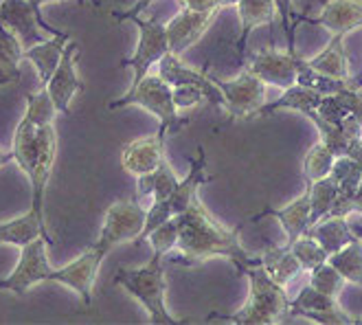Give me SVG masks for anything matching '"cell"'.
I'll list each match as a JSON object with an SVG mask.
<instances>
[{
    "label": "cell",
    "instance_id": "6da1fadb",
    "mask_svg": "<svg viewBox=\"0 0 362 325\" xmlns=\"http://www.w3.org/2000/svg\"><path fill=\"white\" fill-rule=\"evenodd\" d=\"M176 218L180 229L176 244L178 255L169 259L172 264L194 266L206 262L211 257H226L242 270L244 266L259 262V257H250L246 253V249L238 240V233L228 231L213 218L198 196Z\"/></svg>",
    "mask_w": 362,
    "mask_h": 325
},
{
    "label": "cell",
    "instance_id": "7a4b0ae2",
    "mask_svg": "<svg viewBox=\"0 0 362 325\" xmlns=\"http://www.w3.org/2000/svg\"><path fill=\"white\" fill-rule=\"evenodd\" d=\"M242 273L248 277V299L240 312L224 319L240 325H268L286 321L290 312V297L286 295V286L276 284L262 262L244 266Z\"/></svg>",
    "mask_w": 362,
    "mask_h": 325
},
{
    "label": "cell",
    "instance_id": "3957f363",
    "mask_svg": "<svg viewBox=\"0 0 362 325\" xmlns=\"http://www.w3.org/2000/svg\"><path fill=\"white\" fill-rule=\"evenodd\" d=\"M165 255L154 253L152 259L145 266L139 268H119L112 277L117 286H121L127 295H132L145 312L150 314V323L158 325H172L182 323L172 312L167 310L165 295H167V281H165Z\"/></svg>",
    "mask_w": 362,
    "mask_h": 325
},
{
    "label": "cell",
    "instance_id": "277c9868",
    "mask_svg": "<svg viewBox=\"0 0 362 325\" xmlns=\"http://www.w3.org/2000/svg\"><path fill=\"white\" fill-rule=\"evenodd\" d=\"M125 106H139L143 110L152 113L160 123L158 135L165 139L167 135H176L185 125H189V117H180L174 103V86L167 84L158 73L143 77L123 97L110 101L108 110H121Z\"/></svg>",
    "mask_w": 362,
    "mask_h": 325
},
{
    "label": "cell",
    "instance_id": "5b68a950",
    "mask_svg": "<svg viewBox=\"0 0 362 325\" xmlns=\"http://www.w3.org/2000/svg\"><path fill=\"white\" fill-rule=\"evenodd\" d=\"M147 211L136 198H119L103 213V224L97 240L93 242L108 255L115 246L123 242H134L143 231Z\"/></svg>",
    "mask_w": 362,
    "mask_h": 325
},
{
    "label": "cell",
    "instance_id": "8992f818",
    "mask_svg": "<svg viewBox=\"0 0 362 325\" xmlns=\"http://www.w3.org/2000/svg\"><path fill=\"white\" fill-rule=\"evenodd\" d=\"M130 23H134L139 29V45L130 57L119 62V67L132 69V73H134L132 84H130V89H132V86H136L143 77L150 75V69L156 67V64L169 53V42H167L165 23H158L156 18L136 16L130 20Z\"/></svg>",
    "mask_w": 362,
    "mask_h": 325
},
{
    "label": "cell",
    "instance_id": "52a82bcc",
    "mask_svg": "<svg viewBox=\"0 0 362 325\" xmlns=\"http://www.w3.org/2000/svg\"><path fill=\"white\" fill-rule=\"evenodd\" d=\"M49 246L51 244L45 237H37V240L23 246L16 268L5 279H0V292H13L16 297H23L33 286L49 281L53 273V266L49 262Z\"/></svg>",
    "mask_w": 362,
    "mask_h": 325
},
{
    "label": "cell",
    "instance_id": "ba28073f",
    "mask_svg": "<svg viewBox=\"0 0 362 325\" xmlns=\"http://www.w3.org/2000/svg\"><path fill=\"white\" fill-rule=\"evenodd\" d=\"M108 257L99 246L90 244L81 255H77L73 262L64 264L59 268H53L49 281L51 284H59L64 288H69L77 292L83 301V306L90 308L93 303V288L99 275V268L103 264V259Z\"/></svg>",
    "mask_w": 362,
    "mask_h": 325
},
{
    "label": "cell",
    "instance_id": "9c48e42d",
    "mask_svg": "<svg viewBox=\"0 0 362 325\" xmlns=\"http://www.w3.org/2000/svg\"><path fill=\"white\" fill-rule=\"evenodd\" d=\"M222 91L224 97V110L228 113V119H250L257 115L259 108L266 103V81H262L257 75L244 69V73L235 79L222 81L213 77Z\"/></svg>",
    "mask_w": 362,
    "mask_h": 325
},
{
    "label": "cell",
    "instance_id": "30bf717a",
    "mask_svg": "<svg viewBox=\"0 0 362 325\" xmlns=\"http://www.w3.org/2000/svg\"><path fill=\"white\" fill-rule=\"evenodd\" d=\"M77 62H79V42L77 40H69L66 49H64L62 57H59V64L57 69L53 71L51 79L47 81L45 89L49 91L57 113L71 117V103L73 99L86 91V86H83L81 77H79V71H77Z\"/></svg>",
    "mask_w": 362,
    "mask_h": 325
},
{
    "label": "cell",
    "instance_id": "8fae6325",
    "mask_svg": "<svg viewBox=\"0 0 362 325\" xmlns=\"http://www.w3.org/2000/svg\"><path fill=\"white\" fill-rule=\"evenodd\" d=\"M37 161L35 167L31 169L29 185H31V209L40 215L42 222H47L45 218V193L47 185L51 178V171L55 165V154H57V130L55 123L37 125Z\"/></svg>",
    "mask_w": 362,
    "mask_h": 325
},
{
    "label": "cell",
    "instance_id": "7c38bea8",
    "mask_svg": "<svg viewBox=\"0 0 362 325\" xmlns=\"http://www.w3.org/2000/svg\"><path fill=\"white\" fill-rule=\"evenodd\" d=\"M299 53H290L266 47L257 51L250 57V64H246V71L257 75L262 81L276 86V89H288V86L296 84V75H299Z\"/></svg>",
    "mask_w": 362,
    "mask_h": 325
},
{
    "label": "cell",
    "instance_id": "4fadbf2b",
    "mask_svg": "<svg viewBox=\"0 0 362 325\" xmlns=\"http://www.w3.org/2000/svg\"><path fill=\"white\" fill-rule=\"evenodd\" d=\"M218 13H220V9L196 11V9L182 7L169 23H165L169 51L176 55H182L187 49L194 47L196 42L206 33V29L211 27V23L216 20Z\"/></svg>",
    "mask_w": 362,
    "mask_h": 325
},
{
    "label": "cell",
    "instance_id": "5bb4252c",
    "mask_svg": "<svg viewBox=\"0 0 362 325\" xmlns=\"http://www.w3.org/2000/svg\"><path fill=\"white\" fill-rule=\"evenodd\" d=\"M156 73L172 86L178 84H191V86H198V89L204 93L206 103L216 106V108H224V97L222 91L218 89V84L213 81V75H209L206 71H196L187 67V64L180 62V55L169 51L158 64H156Z\"/></svg>",
    "mask_w": 362,
    "mask_h": 325
},
{
    "label": "cell",
    "instance_id": "9a60e30c",
    "mask_svg": "<svg viewBox=\"0 0 362 325\" xmlns=\"http://www.w3.org/2000/svg\"><path fill=\"white\" fill-rule=\"evenodd\" d=\"M305 317L316 323H354L349 314L338 308L336 297H329L321 290H316L312 284L303 286L301 292L290 301V317ZM286 319V321H288Z\"/></svg>",
    "mask_w": 362,
    "mask_h": 325
},
{
    "label": "cell",
    "instance_id": "2e32d148",
    "mask_svg": "<svg viewBox=\"0 0 362 325\" xmlns=\"http://www.w3.org/2000/svg\"><path fill=\"white\" fill-rule=\"evenodd\" d=\"M0 23L18 35L25 49H31L47 40L40 33L42 23L29 0H3L0 3Z\"/></svg>",
    "mask_w": 362,
    "mask_h": 325
},
{
    "label": "cell",
    "instance_id": "e0dca14e",
    "mask_svg": "<svg viewBox=\"0 0 362 325\" xmlns=\"http://www.w3.org/2000/svg\"><path fill=\"white\" fill-rule=\"evenodd\" d=\"M163 159H165V137H160L158 132L152 137L134 139L121 149V167L134 178L154 171Z\"/></svg>",
    "mask_w": 362,
    "mask_h": 325
},
{
    "label": "cell",
    "instance_id": "ac0fdd59",
    "mask_svg": "<svg viewBox=\"0 0 362 325\" xmlns=\"http://www.w3.org/2000/svg\"><path fill=\"white\" fill-rule=\"evenodd\" d=\"M303 20L325 27L332 33L347 35L349 31L362 27V3L360 0H327L321 13L314 18L303 16Z\"/></svg>",
    "mask_w": 362,
    "mask_h": 325
},
{
    "label": "cell",
    "instance_id": "d6986e66",
    "mask_svg": "<svg viewBox=\"0 0 362 325\" xmlns=\"http://www.w3.org/2000/svg\"><path fill=\"white\" fill-rule=\"evenodd\" d=\"M37 237H45V240L55 246V240L49 231V224L40 220V215L29 207L27 213L18 215L13 220H7V222H0V246H18L23 249L27 246L29 242L37 240Z\"/></svg>",
    "mask_w": 362,
    "mask_h": 325
},
{
    "label": "cell",
    "instance_id": "ffe728a7",
    "mask_svg": "<svg viewBox=\"0 0 362 325\" xmlns=\"http://www.w3.org/2000/svg\"><path fill=\"white\" fill-rule=\"evenodd\" d=\"M71 38L73 35L69 31H62L59 35H51L49 40L40 42V45L25 49V59H29L35 67V71L40 75V86H47V81L51 79V75L57 69L59 57H62L64 49H66Z\"/></svg>",
    "mask_w": 362,
    "mask_h": 325
},
{
    "label": "cell",
    "instance_id": "44dd1931",
    "mask_svg": "<svg viewBox=\"0 0 362 325\" xmlns=\"http://www.w3.org/2000/svg\"><path fill=\"white\" fill-rule=\"evenodd\" d=\"M323 97L325 95L316 93L314 89H308V86H303V84H292V86H288V89H284L279 99L264 103L255 117H266V115H272L276 110H294V113L305 115L310 110H316V108L321 106Z\"/></svg>",
    "mask_w": 362,
    "mask_h": 325
},
{
    "label": "cell",
    "instance_id": "7402d4cb",
    "mask_svg": "<svg viewBox=\"0 0 362 325\" xmlns=\"http://www.w3.org/2000/svg\"><path fill=\"white\" fill-rule=\"evenodd\" d=\"M238 9H240V23H242V31L238 40V57L240 62H244L250 33L262 25L272 23L276 5H274V0H240Z\"/></svg>",
    "mask_w": 362,
    "mask_h": 325
},
{
    "label": "cell",
    "instance_id": "603a6c76",
    "mask_svg": "<svg viewBox=\"0 0 362 325\" xmlns=\"http://www.w3.org/2000/svg\"><path fill=\"white\" fill-rule=\"evenodd\" d=\"M204 169H206V154H204L202 147H198V154H196V159H191V167L187 171V176L178 183V187L174 189L172 196L167 198L169 207H172V211H174V215H180L191 205V200L198 196L200 185L211 181L204 174Z\"/></svg>",
    "mask_w": 362,
    "mask_h": 325
},
{
    "label": "cell",
    "instance_id": "cb8c5ba5",
    "mask_svg": "<svg viewBox=\"0 0 362 325\" xmlns=\"http://www.w3.org/2000/svg\"><path fill=\"white\" fill-rule=\"evenodd\" d=\"M259 262L279 286H288L290 281L303 270L299 259L294 257V253L290 251L288 244H284V246L266 244L264 253L259 255Z\"/></svg>",
    "mask_w": 362,
    "mask_h": 325
},
{
    "label": "cell",
    "instance_id": "d4e9b609",
    "mask_svg": "<svg viewBox=\"0 0 362 325\" xmlns=\"http://www.w3.org/2000/svg\"><path fill=\"white\" fill-rule=\"evenodd\" d=\"M268 213L281 222L286 237H288L286 244L290 246L296 237H301L310 229V191H308V187L299 198L286 205L284 209H274V211L268 209Z\"/></svg>",
    "mask_w": 362,
    "mask_h": 325
},
{
    "label": "cell",
    "instance_id": "484cf974",
    "mask_svg": "<svg viewBox=\"0 0 362 325\" xmlns=\"http://www.w3.org/2000/svg\"><path fill=\"white\" fill-rule=\"evenodd\" d=\"M305 233L312 235L314 240L327 251V255L340 251V249L347 246L349 242H354L358 237L354 233L351 224L347 222V218H323L321 222H316L314 227H310Z\"/></svg>",
    "mask_w": 362,
    "mask_h": 325
},
{
    "label": "cell",
    "instance_id": "4316f807",
    "mask_svg": "<svg viewBox=\"0 0 362 325\" xmlns=\"http://www.w3.org/2000/svg\"><path fill=\"white\" fill-rule=\"evenodd\" d=\"M25 59V47L3 23H0V89L20 81V62Z\"/></svg>",
    "mask_w": 362,
    "mask_h": 325
},
{
    "label": "cell",
    "instance_id": "83f0119b",
    "mask_svg": "<svg viewBox=\"0 0 362 325\" xmlns=\"http://www.w3.org/2000/svg\"><path fill=\"white\" fill-rule=\"evenodd\" d=\"M345 35L334 33L329 45L318 53L316 57L308 59V64L318 71L325 73L329 77H338V79H349V64H347V55H345V47H343Z\"/></svg>",
    "mask_w": 362,
    "mask_h": 325
},
{
    "label": "cell",
    "instance_id": "f1b7e54d",
    "mask_svg": "<svg viewBox=\"0 0 362 325\" xmlns=\"http://www.w3.org/2000/svg\"><path fill=\"white\" fill-rule=\"evenodd\" d=\"M305 187L310 191V227H314L329 215L338 196V185L332 176H325L318 181H305Z\"/></svg>",
    "mask_w": 362,
    "mask_h": 325
},
{
    "label": "cell",
    "instance_id": "f546056e",
    "mask_svg": "<svg viewBox=\"0 0 362 325\" xmlns=\"http://www.w3.org/2000/svg\"><path fill=\"white\" fill-rule=\"evenodd\" d=\"M327 262L343 275L349 284L362 288V240L356 237L354 242L343 246L340 251L332 253L327 257Z\"/></svg>",
    "mask_w": 362,
    "mask_h": 325
},
{
    "label": "cell",
    "instance_id": "4dcf8cb0",
    "mask_svg": "<svg viewBox=\"0 0 362 325\" xmlns=\"http://www.w3.org/2000/svg\"><path fill=\"white\" fill-rule=\"evenodd\" d=\"M351 79V77H349ZM349 79H338V77H329L325 73L314 71L308 59H299V75H296V84H303L308 89H314L321 95H336L340 91H345L349 86Z\"/></svg>",
    "mask_w": 362,
    "mask_h": 325
},
{
    "label": "cell",
    "instance_id": "1f68e13d",
    "mask_svg": "<svg viewBox=\"0 0 362 325\" xmlns=\"http://www.w3.org/2000/svg\"><path fill=\"white\" fill-rule=\"evenodd\" d=\"M334 161H336V154L323 141L316 143L314 147H310V152L303 159V176H305V181H318V178L329 176Z\"/></svg>",
    "mask_w": 362,
    "mask_h": 325
},
{
    "label": "cell",
    "instance_id": "d6a6232c",
    "mask_svg": "<svg viewBox=\"0 0 362 325\" xmlns=\"http://www.w3.org/2000/svg\"><path fill=\"white\" fill-rule=\"evenodd\" d=\"M27 101V110L25 117L35 123V125H47V123H55V115H57V108L49 95V91L45 86H40L37 93H27L25 95Z\"/></svg>",
    "mask_w": 362,
    "mask_h": 325
},
{
    "label": "cell",
    "instance_id": "836d02e7",
    "mask_svg": "<svg viewBox=\"0 0 362 325\" xmlns=\"http://www.w3.org/2000/svg\"><path fill=\"white\" fill-rule=\"evenodd\" d=\"M290 251L294 253V257L299 259V264H301V268L305 270V273H310V270H314L316 266H321V264H325L327 262V251L318 244L312 235H308V233H303L301 237H296V240L290 244Z\"/></svg>",
    "mask_w": 362,
    "mask_h": 325
},
{
    "label": "cell",
    "instance_id": "e575fe53",
    "mask_svg": "<svg viewBox=\"0 0 362 325\" xmlns=\"http://www.w3.org/2000/svg\"><path fill=\"white\" fill-rule=\"evenodd\" d=\"M310 284L316 288V290H321L329 297H338L340 290L345 288L347 284V279L340 275L329 262L321 264V266H316L314 270H310Z\"/></svg>",
    "mask_w": 362,
    "mask_h": 325
},
{
    "label": "cell",
    "instance_id": "d590c367",
    "mask_svg": "<svg viewBox=\"0 0 362 325\" xmlns=\"http://www.w3.org/2000/svg\"><path fill=\"white\" fill-rule=\"evenodd\" d=\"M178 218L174 215L172 220L163 222L158 229H154L150 235H147L145 242H150L152 251L154 253H160V255H169L172 251H176V244H178Z\"/></svg>",
    "mask_w": 362,
    "mask_h": 325
},
{
    "label": "cell",
    "instance_id": "8d00e7d4",
    "mask_svg": "<svg viewBox=\"0 0 362 325\" xmlns=\"http://www.w3.org/2000/svg\"><path fill=\"white\" fill-rule=\"evenodd\" d=\"M172 218H174V211H172V207H169V200H152V207L147 209V215H145L143 231L134 240V244H143L147 240V235H150L154 229H158L163 222L172 220Z\"/></svg>",
    "mask_w": 362,
    "mask_h": 325
},
{
    "label": "cell",
    "instance_id": "74e56055",
    "mask_svg": "<svg viewBox=\"0 0 362 325\" xmlns=\"http://www.w3.org/2000/svg\"><path fill=\"white\" fill-rule=\"evenodd\" d=\"M152 176H154V189H152V198L154 200H167L174 193V189L178 187V183H180V178L174 174V169L169 167V163L165 159L152 171Z\"/></svg>",
    "mask_w": 362,
    "mask_h": 325
},
{
    "label": "cell",
    "instance_id": "f35d334b",
    "mask_svg": "<svg viewBox=\"0 0 362 325\" xmlns=\"http://www.w3.org/2000/svg\"><path fill=\"white\" fill-rule=\"evenodd\" d=\"M316 113L321 115L325 121L334 123V125H343V121L349 117V110L345 108V103L340 101L338 95H325L321 106L316 108Z\"/></svg>",
    "mask_w": 362,
    "mask_h": 325
},
{
    "label": "cell",
    "instance_id": "ab89813d",
    "mask_svg": "<svg viewBox=\"0 0 362 325\" xmlns=\"http://www.w3.org/2000/svg\"><path fill=\"white\" fill-rule=\"evenodd\" d=\"M204 101H206L204 93L198 89V86H191V84L174 86V103H176L178 110H189V108H196Z\"/></svg>",
    "mask_w": 362,
    "mask_h": 325
},
{
    "label": "cell",
    "instance_id": "60d3db41",
    "mask_svg": "<svg viewBox=\"0 0 362 325\" xmlns=\"http://www.w3.org/2000/svg\"><path fill=\"white\" fill-rule=\"evenodd\" d=\"M274 5H276V13H279V20H281V27L286 31L288 51L290 53H296V47H294V29H296V23H294V20H299V16H294V11H292V0H274Z\"/></svg>",
    "mask_w": 362,
    "mask_h": 325
},
{
    "label": "cell",
    "instance_id": "b9f144b4",
    "mask_svg": "<svg viewBox=\"0 0 362 325\" xmlns=\"http://www.w3.org/2000/svg\"><path fill=\"white\" fill-rule=\"evenodd\" d=\"M338 97H340V101L345 103V108L349 110V115L351 117H356L360 123H362V86L360 89H356V86H347L345 91H340V93H336Z\"/></svg>",
    "mask_w": 362,
    "mask_h": 325
},
{
    "label": "cell",
    "instance_id": "7bdbcfd3",
    "mask_svg": "<svg viewBox=\"0 0 362 325\" xmlns=\"http://www.w3.org/2000/svg\"><path fill=\"white\" fill-rule=\"evenodd\" d=\"M154 3V0H136V5H132L127 11H115V20H119V23H127V20H132L136 16H141L147 7H150Z\"/></svg>",
    "mask_w": 362,
    "mask_h": 325
},
{
    "label": "cell",
    "instance_id": "ee69618b",
    "mask_svg": "<svg viewBox=\"0 0 362 325\" xmlns=\"http://www.w3.org/2000/svg\"><path fill=\"white\" fill-rule=\"evenodd\" d=\"M49 3H62V0H35V13H37V18L42 20V27H45V31L47 33H51V35H59L62 31L59 29H55V27H51L47 20H45V16H42V5H49ZM79 3L83 5V0H79Z\"/></svg>",
    "mask_w": 362,
    "mask_h": 325
},
{
    "label": "cell",
    "instance_id": "f6af8a7d",
    "mask_svg": "<svg viewBox=\"0 0 362 325\" xmlns=\"http://www.w3.org/2000/svg\"><path fill=\"white\" fill-rule=\"evenodd\" d=\"M180 7H189L196 11H206V9H220L216 0H178Z\"/></svg>",
    "mask_w": 362,
    "mask_h": 325
},
{
    "label": "cell",
    "instance_id": "bcb514c9",
    "mask_svg": "<svg viewBox=\"0 0 362 325\" xmlns=\"http://www.w3.org/2000/svg\"><path fill=\"white\" fill-rule=\"evenodd\" d=\"M354 207H356V213H360V215H362V181H360V185H358V189H356Z\"/></svg>",
    "mask_w": 362,
    "mask_h": 325
},
{
    "label": "cell",
    "instance_id": "7dc6e473",
    "mask_svg": "<svg viewBox=\"0 0 362 325\" xmlns=\"http://www.w3.org/2000/svg\"><path fill=\"white\" fill-rule=\"evenodd\" d=\"M13 161V152L11 149H3L0 147V167H5L7 163H11Z\"/></svg>",
    "mask_w": 362,
    "mask_h": 325
},
{
    "label": "cell",
    "instance_id": "c3c4849f",
    "mask_svg": "<svg viewBox=\"0 0 362 325\" xmlns=\"http://www.w3.org/2000/svg\"><path fill=\"white\" fill-rule=\"evenodd\" d=\"M216 3H218L220 9H224V7H230V5H238L240 0H216Z\"/></svg>",
    "mask_w": 362,
    "mask_h": 325
},
{
    "label": "cell",
    "instance_id": "681fc988",
    "mask_svg": "<svg viewBox=\"0 0 362 325\" xmlns=\"http://www.w3.org/2000/svg\"><path fill=\"white\" fill-rule=\"evenodd\" d=\"M349 84H351V86H356V89H360V86H362V75H360V77H351V79H349Z\"/></svg>",
    "mask_w": 362,
    "mask_h": 325
},
{
    "label": "cell",
    "instance_id": "f907efd6",
    "mask_svg": "<svg viewBox=\"0 0 362 325\" xmlns=\"http://www.w3.org/2000/svg\"><path fill=\"white\" fill-rule=\"evenodd\" d=\"M351 229H354V233H356V235L360 237V240H362V224H360V227H354V224H351Z\"/></svg>",
    "mask_w": 362,
    "mask_h": 325
},
{
    "label": "cell",
    "instance_id": "816d5d0a",
    "mask_svg": "<svg viewBox=\"0 0 362 325\" xmlns=\"http://www.w3.org/2000/svg\"><path fill=\"white\" fill-rule=\"evenodd\" d=\"M93 3H95V5H99V0H93Z\"/></svg>",
    "mask_w": 362,
    "mask_h": 325
},
{
    "label": "cell",
    "instance_id": "f5cc1de1",
    "mask_svg": "<svg viewBox=\"0 0 362 325\" xmlns=\"http://www.w3.org/2000/svg\"><path fill=\"white\" fill-rule=\"evenodd\" d=\"M0 3H3V0H0Z\"/></svg>",
    "mask_w": 362,
    "mask_h": 325
}]
</instances>
